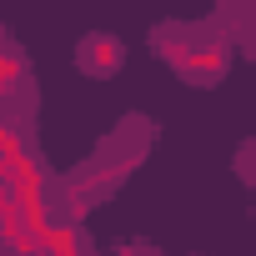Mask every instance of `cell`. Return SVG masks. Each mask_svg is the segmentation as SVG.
<instances>
[{
	"label": "cell",
	"instance_id": "1",
	"mask_svg": "<svg viewBox=\"0 0 256 256\" xmlns=\"http://www.w3.org/2000/svg\"><path fill=\"white\" fill-rule=\"evenodd\" d=\"M76 66H80L86 76H116V70L126 66V46L110 40V36H86L80 50H76Z\"/></svg>",
	"mask_w": 256,
	"mask_h": 256
},
{
	"label": "cell",
	"instance_id": "2",
	"mask_svg": "<svg viewBox=\"0 0 256 256\" xmlns=\"http://www.w3.org/2000/svg\"><path fill=\"white\" fill-rule=\"evenodd\" d=\"M226 66H231V50L221 46V40H196L191 46V60H186V80H196V86H211V80H221L226 76Z\"/></svg>",
	"mask_w": 256,
	"mask_h": 256
},
{
	"label": "cell",
	"instance_id": "3",
	"mask_svg": "<svg viewBox=\"0 0 256 256\" xmlns=\"http://www.w3.org/2000/svg\"><path fill=\"white\" fill-rule=\"evenodd\" d=\"M191 46H196V36H186V30H176V26H161V30H151V50H156L166 66H176V70H186V60H191Z\"/></svg>",
	"mask_w": 256,
	"mask_h": 256
},
{
	"label": "cell",
	"instance_id": "4",
	"mask_svg": "<svg viewBox=\"0 0 256 256\" xmlns=\"http://www.w3.org/2000/svg\"><path fill=\"white\" fill-rule=\"evenodd\" d=\"M136 156H141V151H131V156H106V161H96V166H90V171H80V176H86V186L100 196V191H110V186H120L126 176H131Z\"/></svg>",
	"mask_w": 256,
	"mask_h": 256
},
{
	"label": "cell",
	"instance_id": "5",
	"mask_svg": "<svg viewBox=\"0 0 256 256\" xmlns=\"http://www.w3.org/2000/svg\"><path fill=\"white\" fill-rule=\"evenodd\" d=\"M90 201H96V191L86 186V176H70V181H66V216L80 221V216L90 211Z\"/></svg>",
	"mask_w": 256,
	"mask_h": 256
},
{
	"label": "cell",
	"instance_id": "6",
	"mask_svg": "<svg viewBox=\"0 0 256 256\" xmlns=\"http://www.w3.org/2000/svg\"><path fill=\"white\" fill-rule=\"evenodd\" d=\"M46 251H50V256H86V251H80V231H76V226H56V231L46 236Z\"/></svg>",
	"mask_w": 256,
	"mask_h": 256
},
{
	"label": "cell",
	"instance_id": "7",
	"mask_svg": "<svg viewBox=\"0 0 256 256\" xmlns=\"http://www.w3.org/2000/svg\"><path fill=\"white\" fill-rule=\"evenodd\" d=\"M10 161H26V141H20V131L6 120L0 126V166H10Z\"/></svg>",
	"mask_w": 256,
	"mask_h": 256
},
{
	"label": "cell",
	"instance_id": "8",
	"mask_svg": "<svg viewBox=\"0 0 256 256\" xmlns=\"http://www.w3.org/2000/svg\"><path fill=\"white\" fill-rule=\"evenodd\" d=\"M20 76H26V60H20V50H16V46H6V56H0V86L10 90Z\"/></svg>",
	"mask_w": 256,
	"mask_h": 256
},
{
	"label": "cell",
	"instance_id": "9",
	"mask_svg": "<svg viewBox=\"0 0 256 256\" xmlns=\"http://www.w3.org/2000/svg\"><path fill=\"white\" fill-rule=\"evenodd\" d=\"M110 256H146V251H141V246H116Z\"/></svg>",
	"mask_w": 256,
	"mask_h": 256
},
{
	"label": "cell",
	"instance_id": "10",
	"mask_svg": "<svg viewBox=\"0 0 256 256\" xmlns=\"http://www.w3.org/2000/svg\"><path fill=\"white\" fill-rule=\"evenodd\" d=\"M40 256H50V251H40Z\"/></svg>",
	"mask_w": 256,
	"mask_h": 256
}]
</instances>
